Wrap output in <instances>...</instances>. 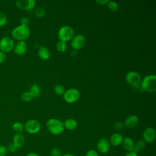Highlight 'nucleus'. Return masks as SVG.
<instances>
[{"instance_id":"obj_1","label":"nucleus","mask_w":156,"mask_h":156,"mask_svg":"<svg viewBox=\"0 0 156 156\" xmlns=\"http://www.w3.org/2000/svg\"><path fill=\"white\" fill-rule=\"evenodd\" d=\"M12 38L19 41H24L30 36V29L28 26L20 24L15 27L12 31Z\"/></svg>"},{"instance_id":"obj_2","label":"nucleus","mask_w":156,"mask_h":156,"mask_svg":"<svg viewBox=\"0 0 156 156\" xmlns=\"http://www.w3.org/2000/svg\"><path fill=\"white\" fill-rule=\"evenodd\" d=\"M46 127L48 131L55 135L61 134L65 129L63 122L62 121L55 118L48 119L46 122Z\"/></svg>"},{"instance_id":"obj_3","label":"nucleus","mask_w":156,"mask_h":156,"mask_svg":"<svg viewBox=\"0 0 156 156\" xmlns=\"http://www.w3.org/2000/svg\"><path fill=\"white\" fill-rule=\"evenodd\" d=\"M141 87L144 91L155 92L156 91V76L149 74L145 76L141 82Z\"/></svg>"},{"instance_id":"obj_4","label":"nucleus","mask_w":156,"mask_h":156,"mask_svg":"<svg viewBox=\"0 0 156 156\" xmlns=\"http://www.w3.org/2000/svg\"><path fill=\"white\" fill-rule=\"evenodd\" d=\"M74 35L73 29L69 26H63L60 28L58 31V37L60 41L64 42L71 40Z\"/></svg>"},{"instance_id":"obj_5","label":"nucleus","mask_w":156,"mask_h":156,"mask_svg":"<svg viewBox=\"0 0 156 156\" xmlns=\"http://www.w3.org/2000/svg\"><path fill=\"white\" fill-rule=\"evenodd\" d=\"M63 95V99L68 104H73L76 102L80 97L79 91L74 88H69L65 91Z\"/></svg>"},{"instance_id":"obj_6","label":"nucleus","mask_w":156,"mask_h":156,"mask_svg":"<svg viewBox=\"0 0 156 156\" xmlns=\"http://www.w3.org/2000/svg\"><path fill=\"white\" fill-rule=\"evenodd\" d=\"M126 80L129 84L134 87H136L141 83V76L138 72L132 71L127 73Z\"/></svg>"},{"instance_id":"obj_7","label":"nucleus","mask_w":156,"mask_h":156,"mask_svg":"<svg viewBox=\"0 0 156 156\" xmlns=\"http://www.w3.org/2000/svg\"><path fill=\"white\" fill-rule=\"evenodd\" d=\"M24 127L27 133L30 134H34L40 131L41 129V124L35 119H30L26 122Z\"/></svg>"},{"instance_id":"obj_8","label":"nucleus","mask_w":156,"mask_h":156,"mask_svg":"<svg viewBox=\"0 0 156 156\" xmlns=\"http://www.w3.org/2000/svg\"><path fill=\"white\" fill-rule=\"evenodd\" d=\"M14 45V41L10 37H5L0 40V50L4 53L11 51Z\"/></svg>"},{"instance_id":"obj_9","label":"nucleus","mask_w":156,"mask_h":156,"mask_svg":"<svg viewBox=\"0 0 156 156\" xmlns=\"http://www.w3.org/2000/svg\"><path fill=\"white\" fill-rule=\"evenodd\" d=\"M85 41L86 40L85 37L83 35L78 34L71 39V46L74 49L79 50L83 47L85 44Z\"/></svg>"},{"instance_id":"obj_10","label":"nucleus","mask_w":156,"mask_h":156,"mask_svg":"<svg viewBox=\"0 0 156 156\" xmlns=\"http://www.w3.org/2000/svg\"><path fill=\"white\" fill-rule=\"evenodd\" d=\"M35 0H17L16 1V7L21 10H29L32 9L35 5Z\"/></svg>"},{"instance_id":"obj_11","label":"nucleus","mask_w":156,"mask_h":156,"mask_svg":"<svg viewBox=\"0 0 156 156\" xmlns=\"http://www.w3.org/2000/svg\"><path fill=\"white\" fill-rule=\"evenodd\" d=\"M98 151L101 154H106L108 152L110 148V144L109 141L106 138L100 139L96 144Z\"/></svg>"},{"instance_id":"obj_12","label":"nucleus","mask_w":156,"mask_h":156,"mask_svg":"<svg viewBox=\"0 0 156 156\" xmlns=\"http://www.w3.org/2000/svg\"><path fill=\"white\" fill-rule=\"evenodd\" d=\"M155 131L152 127H147L143 133V140L147 143H152L155 139Z\"/></svg>"},{"instance_id":"obj_13","label":"nucleus","mask_w":156,"mask_h":156,"mask_svg":"<svg viewBox=\"0 0 156 156\" xmlns=\"http://www.w3.org/2000/svg\"><path fill=\"white\" fill-rule=\"evenodd\" d=\"M14 52L18 55H24L27 50V44L24 41H18L14 45Z\"/></svg>"},{"instance_id":"obj_14","label":"nucleus","mask_w":156,"mask_h":156,"mask_svg":"<svg viewBox=\"0 0 156 156\" xmlns=\"http://www.w3.org/2000/svg\"><path fill=\"white\" fill-rule=\"evenodd\" d=\"M138 121L139 119L136 115H130L129 116H127V118L126 119L124 125L127 129H133L137 126Z\"/></svg>"},{"instance_id":"obj_15","label":"nucleus","mask_w":156,"mask_h":156,"mask_svg":"<svg viewBox=\"0 0 156 156\" xmlns=\"http://www.w3.org/2000/svg\"><path fill=\"white\" fill-rule=\"evenodd\" d=\"M123 138V136L121 133L116 132L111 135L109 143L110 145H112L113 146H118L122 144Z\"/></svg>"},{"instance_id":"obj_16","label":"nucleus","mask_w":156,"mask_h":156,"mask_svg":"<svg viewBox=\"0 0 156 156\" xmlns=\"http://www.w3.org/2000/svg\"><path fill=\"white\" fill-rule=\"evenodd\" d=\"M134 143H135L133 142V140L129 136H127L123 138V141L122 143L124 149L126 151H127V152L133 151L134 147Z\"/></svg>"},{"instance_id":"obj_17","label":"nucleus","mask_w":156,"mask_h":156,"mask_svg":"<svg viewBox=\"0 0 156 156\" xmlns=\"http://www.w3.org/2000/svg\"><path fill=\"white\" fill-rule=\"evenodd\" d=\"M25 142L24 136L21 133H15L13 138V143L17 148L21 147Z\"/></svg>"},{"instance_id":"obj_18","label":"nucleus","mask_w":156,"mask_h":156,"mask_svg":"<svg viewBox=\"0 0 156 156\" xmlns=\"http://www.w3.org/2000/svg\"><path fill=\"white\" fill-rule=\"evenodd\" d=\"M38 55L40 58L44 60H46L49 58L51 56V52L49 49L46 46H41L38 51Z\"/></svg>"},{"instance_id":"obj_19","label":"nucleus","mask_w":156,"mask_h":156,"mask_svg":"<svg viewBox=\"0 0 156 156\" xmlns=\"http://www.w3.org/2000/svg\"><path fill=\"white\" fill-rule=\"evenodd\" d=\"M63 124L65 128L69 130H74L77 127V122L76 119L73 118H69L66 119L63 122Z\"/></svg>"},{"instance_id":"obj_20","label":"nucleus","mask_w":156,"mask_h":156,"mask_svg":"<svg viewBox=\"0 0 156 156\" xmlns=\"http://www.w3.org/2000/svg\"><path fill=\"white\" fill-rule=\"evenodd\" d=\"M29 92L32 94L33 98H37L40 95V93H41L40 87L37 84L34 83V84L32 85V86L30 87Z\"/></svg>"},{"instance_id":"obj_21","label":"nucleus","mask_w":156,"mask_h":156,"mask_svg":"<svg viewBox=\"0 0 156 156\" xmlns=\"http://www.w3.org/2000/svg\"><path fill=\"white\" fill-rule=\"evenodd\" d=\"M146 143L143 140H138L135 143H134V147L133 152L137 154L140 151L143 150L145 147Z\"/></svg>"},{"instance_id":"obj_22","label":"nucleus","mask_w":156,"mask_h":156,"mask_svg":"<svg viewBox=\"0 0 156 156\" xmlns=\"http://www.w3.org/2000/svg\"><path fill=\"white\" fill-rule=\"evenodd\" d=\"M13 130L16 132V133H21V132H22L24 129V125L19 121H16L15 122H14L12 126Z\"/></svg>"},{"instance_id":"obj_23","label":"nucleus","mask_w":156,"mask_h":156,"mask_svg":"<svg viewBox=\"0 0 156 156\" xmlns=\"http://www.w3.org/2000/svg\"><path fill=\"white\" fill-rule=\"evenodd\" d=\"M56 48H57V50L58 51L61 52H63L67 49V44H66V42H64V41H59L57 43Z\"/></svg>"},{"instance_id":"obj_24","label":"nucleus","mask_w":156,"mask_h":156,"mask_svg":"<svg viewBox=\"0 0 156 156\" xmlns=\"http://www.w3.org/2000/svg\"><path fill=\"white\" fill-rule=\"evenodd\" d=\"M54 91L57 95H63L65 91V87L60 84L56 85L54 88Z\"/></svg>"},{"instance_id":"obj_25","label":"nucleus","mask_w":156,"mask_h":156,"mask_svg":"<svg viewBox=\"0 0 156 156\" xmlns=\"http://www.w3.org/2000/svg\"><path fill=\"white\" fill-rule=\"evenodd\" d=\"M34 14L35 16L37 17L38 18H42L44 16V14H45L44 9L42 7H37L35 9L34 11Z\"/></svg>"},{"instance_id":"obj_26","label":"nucleus","mask_w":156,"mask_h":156,"mask_svg":"<svg viewBox=\"0 0 156 156\" xmlns=\"http://www.w3.org/2000/svg\"><path fill=\"white\" fill-rule=\"evenodd\" d=\"M107 5H108V9L112 12L117 11L118 9V7H119L118 4L115 1H109L107 4Z\"/></svg>"},{"instance_id":"obj_27","label":"nucleus","mask_w":156,"mask_h":156,"mask_svg":"<svg viewBox=\"0 0 156 156\" xmlns=\"http://www.w3.org/2000/svg\"><path fill=\"white\" fill-rule=\"evenodd\" d=\"M33 99V97L29 91H25L21 94V99L24 102H29Z\"/></svg>"},{"instance_id":"obj_28","label":"nucleus","mask_w":156,"mask_h":156,"mask_svg":"<svg viewBox=\"0 0 156 156\" xmlns=\"http://www.w3.org/2000/svg\"><path fill=\"white\" fill-rule=\"evenodd\" d=\"M7 23V17L4 13L0 12V27L4 26Z\"/></svg>"},{"instance_id":"obj_29","label":"nucleus","mask_w":156,"mask_h":156,"mask_svg":"<svg viewBox=\"0 0 156 156\" xmlns=\"http://www.w3.org/2000/svg\"><path fill=\"white\" fill-rule=\"evenodd\" d=\"M62 152L58 147H54L51 151V156H62Z\"/></svg>"},{"instance_id":"obj_30","label":"nucleus","mask_w":156,"mask_h":156,"mask_svg":"<svg viewBox=\"0 0 156 156\" xmlns=\"http://www.w3.org/2000/svg\"><path fill=\"white\" fill-rule=\"evenodd\" d=\"M7 151L10 153H14L17 150V147L15 146V144L13 143H11L9 144V145L7 147Z\"/></svg>"},{"instance_id":"obj_31","label":"nucleus","mask_w":156,"mask_h":156,"mask_svg":"<svg viewBox=\"0 0 156 156\" xmlns=\"http://www.w3.org/2000/svg\"><path fill=\"white\" fill-rule=\"evenodd\" d=\"M7 152V149L5 146L0 145V156H5Z\"/></svg>"},{"instance_id":"obj_32","label":"nucleus","mask_w":156,"mask_h":156,"mask_svg":"<svg viewBox=\"0 0 156 156\" xmlns=\"http://www.w3.org/2000/svg\"><path fill=\"white\" fill-rule=\"evenodd\" d=\"M123 126H124V124L122 122H120V121H118V122H116L115 124H114V126H113V127L115 130H121L123 128Z\"/></svg>"},{"instance_id":"obj_33","label":"nucleus","mask_w":156,"mask_h":156,"mask_svg":"<svg viewBox=\"0 0 156 156\" xmlns=\"http://www.w3.org/2000/svg\"><path fill=\"white\" fill-rule=\"evenodd\" d=\"M85 156H98V152L94 149H90L87 152Z\"/></svg>"},{"instance_id":"obj_34","label":"nucleus","mask_w":156,"mask_h":156,"mask_svg":"<svg viewBox=\"0 0 156 156\" xmlns=\"http://www.w3.org/2000/svg\"><path fill=\"white\" fill-rule=\"evenodd\" d=\"M20 23L22 25L27 26V24L29 23V20L27 17H23L20 20Z\"/></svg>"},{"instance_id":"obj_35","label":"nucleus","mask_w":156,"mask_h":156,"mask_svg":"<svg viewBox=\"0 0 156 156\" xmlns=\"http://www.w3.org/2000/svg\"><path fill=\"white\" fill-rule=\"evenodd\" d=\"M6 58L5 54L2 51H0V63H3Z\"/></svg>"},{"instance_id":"obj_36","label":"nucleus","mask_w":156,"mask_h":156,"mask_svg":"<svg viewBox=\"0 0 156 156\" xmlns=\"http://www.w3.org/2000/svg\"><path fill=\"white\" fill-rule=\"evenodd\" d=\"M108 0H96V2L99 5H105L108 4Z\"/></svg>"},{"instance_id":"obj_37","label":"nucleus","mask_w":156,"mask_h":156,"mask_svg":"<svg viewBox=\"0 0 156 156\" xmlns=\"http://www.w3.org/2000/svg\"><path fill=\"white\" fill-rule=\"evenodd\" d=\"M124 156H138L137 154H136L135 152L132 151V152H127Z\"/></svg>"},{"instance_id":"obj_38","label":"nucleus","mask_w":156,"mask_h":156,"mask_svg":"<svg viewBox=\"0 0 156 156\" xmlns=\"http://www.w3.org/2000/svg\"><path fill=\"white\" fill-rule=\"evenodd\" d=\"M26 156H40V155H39L38 154L35 153V152H32L28 153V154L26 155Z\"/></svg>"},{"instance_id":"obj_39","label":"nucleus","mask_w":156,"mask_h":156,"mask_svg":"<svg viewBox=\"0 0 156 156\" xmlns=\"http://www.w3.org/2000/svg\"><path fill=\"white\" fill-rule=\"evenodd\" d=\"M62 156H74V155L72 154H70V153H66V154L62 155Z\"/></svg>"}]
</instances>
